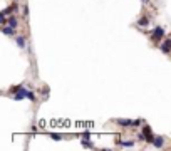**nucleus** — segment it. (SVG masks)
Listing matches in <instances>:
<instances>
[{"instance_id": "f257e3e1", "label": "nucleus", "mask_w": 171, "mask_h": 151, "mask_svg": "<svg viewBox=\"0 0 171 151\" xmlns=\"http://www.w3.org/2000/svg\"><path fill=\"white\" fill-rule=\"evenodd\" d=\"M163 35H164V29H163V27H156V29L153 30V34H151L153 42H159V40L163 39Z\"/></svg>"}, {"instance_id": "f03ea898", "label": "nucleus", "mask_w": 171, "mask_h": 151, "mask_svg": "<svg viewBox=\"0 0 171 151\" xmlns=\"http://www.w3.org/2000/svg\"><path fill=\"white\" fill-rule=\"evenodd\" d=\"M117 124L121 126H139L141 124V119H136V121H131V119H116Z\"/></svg>"}, {"instance_id": "7ed1b4c3", "label": "nucleus", "mask_w": 171, "mask_h": 151, "mask_svg": "<svg viewBox=\"0 0 171 151\" xmlns=\"http://www.w3.org/2000/svg\"><path fill=\"white\" fill-rule=\"evenodd\" d=\"M27 94H29V91L25 89V87H22V86H20V89L17 91V94L14 96V99H15V101H20V99H24V98H27Z\"/></svg>"}, {"instance_id": "20e7f679", "label": "nucleus", "mask_w": 171, "mask_h": 151, "mask_svg": "<svg viewBox=\"0 0 171 151\" xmlns=\"http://www.w3.org/2000/svg\"><path fill=\"white\" fill-rule=\"evenodd\" d=\"M142 133H144V136H146V141H148V143H153L154 136H153L151 128H149V126H144V128H142Z\"/></svg>"}, {"instance_id": "39448f33", "label": "nucleus", "mask_w": 171, "mask_h": 151, "mask_svg": "<svg viewBox=\"0 0 171 151\" xmlns=\"http://www.w3.org/2000/svg\"><path fill=\"white\" fill-rule=\"evenodd\" d=\"M161 50L164 54H170L171 52V39H166L164 42L161 44Z\"/></svg>"}, {"instance_id": "423d86ee", "label": "nucleus", "mask_w": 171, "mask_h": 151, "mask_svg": "<svg viewBox=\"0 0 171 151\" xmlns=\"http://www.w3.org/2000/svg\"><path fill=\"white\" fill-rule=\"evenodd\" d=\"M163 144H164V139H163L161 136H154V139H153V146H154V148H163Z\"/></svg>"}, {"instance_id": "0eeeda50", "label": "nucleus", "mask_w": 171, "mask_h": 151, "mask_svg": "<svg viewBox=\"0 0 171 151\" xmlns=\"http://www.w3.org/2000/svg\"><path fill=\"white\" fill-rule=\"evenodd\" d=\"M2 32H3L5 35H15V29H14V27H10V25H3Z\"/></svg>"}, {"instance_id": "6e6552de", "label": "nucleus", "mask_w": 171, "mask_h": 151, "mask_svg": "<svg viewBox=\"0 0 171 151\" xmlns=\"http://www.w3.org/2000/svg\"><path fill=\"white\" fill-rule=\"evenodd\" d=\"M138 25L139 27H148L149 25V17H141V19L138 20Z\"/></svg>"}, {"instance_id": "1a4fd4ad", "label": "nucleus", "mask_w": 171, "mask_h": 151, "mask_svg": "<svg viewBox=\"0 0 171 151\" xmlns=\"http://www.w3.org/2000/svg\"><path fill=\"white\" fill-rule=\"evenodd\" d=\"M81 144L86 146V148H94V143H91L89 138H82V139H81Z\"/></svg>"}, {"instance_id": "9d476101", "label": "nucleus", "mask_w": 171, "mask_h": 151, "mask_svg": "<svg viewBox=\"0 0 171 151\" xmlns=\"http://www.w3.org/2000/svg\"><path fill=\"white\" fill-rule=\"evenodd\" d=\"M15 10H17V5L14 3V5H10L9 9H3V10H2V15H9L10 12H15Z\"/></svg>"}, {"instance_id": "9b49d317", "label": "nucleus", "mask_w": 171, "mask_h": 151, "mask_svg": "<svg viewBox=\"0 0 171 151\" xmlns=\"http://www.w3.org/2000/svg\"><path fill=\"white\" fill-rule=\"evenodd\" d=\"M7 24H9L10 27H14V29H15L19 22H17V19H15V17H9V19H7Z\"/></svg>"}, {"instance_id": "f8f14e48", "label": "nucleus", "mask_w": 171, "mask_h": 151, "mask_svg": "<svg viewBox=\"0 0 171 151\" xmlns=\"http://www.w3.org/2000/svg\"><path fill=\"white\" fill-rule=\"evenodd\" d=\"M117 144L126 146V148H131V146H134V141H117Z\"/></svg>"}, {"instance_id": "ddd939ff", "label": "nucleus", "mask_w": 171, "mask_h": 151, "mask_svg": "<svg viewBox=\"0 0 171 151\" xmlns=\"http://www.w3.org/2000/svg\"><path fill=\"white\" fill-rule=\"evenodd\" d=\"M50 138H52L54 141H62V139H64V136H62V134H59V133H52V134H50Z\"/></svg>"}, {"instance_id": "4468645a", "label": "nucleus", "mask_w": 171, "mask_h": 151, "mask_svg": "<svg viewBox=\"0 0 171 151\" xmlns=\"http://www.w3.org/2000/svg\"><path fill=\"white\" fill-rule=\"evenodd\" d=\"M17 44H19L20 49H24V47H25V39H24L22 35H19V37H17Z\"/></svg>"}, {"instance_id": "2eb2a0df", "label": "nucleus", "mask_w": 171, "mask_h": 151, "mask_svg": "<svg viewBox=\"0 0 171 151\" xmlns=\"http://www.w3.org/2000/svg\"><path fill=\"white\" fill-rule=\"evenodd\" d=\"M27 98H29V99H30V101H35V96H34L32 92H29V94H27Z\"/></svg>"}, {"instance_id": "dca6fc26", "label": "nucleus", "mask_w": 171, "mask_h": 151, "mask_svg": "<svg viewBox=\"0 0 171 151\" xmlns=\"http://www.w3.org/2000/svg\"><path fill=\"white\" fill-rule=\"evenodd\" d=\"M82 138H89V131H84V133H82Z\"/></svg>"}]
</instances>
